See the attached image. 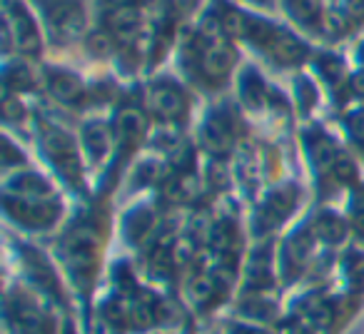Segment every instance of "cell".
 <instances>
[{
    "mask_svg": "<svg viewBox=\"0 0 364 334\" xmlns=\"http://www.w3.org/2000/svg\"><path fill=\"white\" fill-rule=\"evenodd\" d=\"M43 147H46L48 157L53 160L55 170L73 185V188H80L82 185V165H80V152L77 145L65 130L53 125H43L41 132Z\"/></svg>",
    "mask_w": 364,
    "mask_h": 334,
    "instance_id": "cell-1",
    "label": "cell"
},
{
    "mask_svg": "<svg viewBox=\"0 0 364 334\" xmlns=\"http://www.w3.org/2000/svg\"><path fill=\"white\" fill-rule=\"evenodd\" d=\"M65 249V262L75 279H92L97 269V254H100V237L95 230L90 227H77L63 242Z\"/></svg>",
    "mask_w": 364,
    "mask_h": 334,
    "instance_id": "cell-2",
    "label": "cell"
},
{
    "mask_svg": "<svg viewBox=\"0 0 364 334\" xmlns=\"http://www.w3.org/2000/svg\"><path fill=\"white\" fill-rule=\"evenodd\" d=\"M6 212L18 225L31 230H48L60 217V205L53 200H31V198H11L6 195Z\"/></svg>",
    "mask_w": 364,
    "mask_h": 334,
    "instance_id": "cell-3",
    "label": "cell"
},
{
    "mask_svg": "<svg viewBox=\"0 0 364 334\" xmlns=\"http://www.w3.org/2000/svg\"><path fill=\"white\" fill-rule=\"evenodd\" d=\"M198 65L203 72L205 82L210 85H220L228 80V75L235 68V50L228 41H213L203 43L198 53Z\"/></svg>",
    "mask_w": 364,
    "mask_h": 334,
    "instance_id": "cell-4",
    "label": "cell"
},
{
    "mask_svg": "<svg viewBox=\"0 0 364 334\" xmlns=\"http://www.w3.org/2000/svg\"><path fill=\"white\" fill-rule=\"evenodd\" d=\"M147 102H150L152 112L167 122L182 120V117L188 115V107H190L185 90L177 87L175 82H155L150 87V92H147Z\"/></svg>",
    "mask_w": 364,
    "mask_h": 334,
    "instance_id": "cell-5",
    "label": "cell"
},
{
    "mask_svg": "<svg viewBox=\"0 0 364 334\" xmlns=\"http://www.w3.org/2000/svg\"><path fill=\"white\" fill-rule=\"evenodd\" d=\"M3 13H6L8 28H11V33L16 36V45L21 48L26 55L41 53V36H38V28L33 26L28 13L23 11L21 6H16L13 0H3Z\"/></svg>",
    "mask_w": 364,
    "mask_h": 334,
    "instance_id": "cell-6",
    "label": "cell"
},
{
    "mask_svg": "<svg viewBox=\"0 0 364 334\" xmlns=\"http://www.w3.org/2000/svg\"><path fill=\"white\" fill-rule=\"evenodd\" d=\"M200 140L203 147L213 155H228L235 145V127L232 120L223 112H215L205 120L203 130H200Z\"/></svg>",
    "mask_w": 364,
    "mask_h": 334,
    "instance_id": "cell-7",
    "label": "cell"
},
{
    "mask_svg": "<svg viewBox=\"0 0 364 334\" xmlns=\"http://www.w3.org/2000/svg\"><path fill=\"white\" fill-rule=\"evenodd\" d=\"M115 130H117V140L125 147L127 152L135 150L142 142L147 132V117L140 107L135 105H125L117 110V120H115Z\"/></svg>",
    "mask_w": 364,
    "mask_h": 334,
    "instance_id": "cell-8",
    "label": "cell"
},
{
    "mask_svg": "<svg viewBox=\"0 0 364 334\" xmlns=\"http://www.w3.org/2000/svg\"><path fill=\"white\" fill-rule=\"evenodd\" d=\"M264 48H267V53L274 58V63L287 65V68L299 65V63L307 58V45L287 31H272V36L264 43Z\"/></svg>",
    "mask_w": 364,
    "mask_h": 334,
    "instance_id": "cell-9",
    "label": "cell"
},
{
    "mask_svg": "<svg viewBox=\"0 0 364 334\" xmlns=\"http://www.w3.org/2000/svg\"><path fill=\"white\" fill-rule=\"evenodd\" d=\"M107 33L117 43H132L142 31V11L137 6H125L107 13Z\"/></svg>",
    "mask_w": 364,
    "mask_h": 334,
    "instance_id": "cell-10",
    "label": "cell"
},
{
    "mask_svg": "<svg viewBox=\"0 0 364 334\" xmlns=\"http://www.w3.org/2000/svg\"><path fill=\"white\" fill-rule=\"evenodd\" d=\"M294 200H297L294 188H282V190H277V193H272L267 200H264L262 210H259L257 225L262 222V230H269L277 222H282V220L294 210Z\"/></svg>",
    "mask_w": 364,
    "mask_h": 334,
    "instance_id": "cell-11",
    "label": "cell"
},
{
    "mask_svg": "<svg viewBox=\"0 0 364 334\" xmlns=\"http://www.w3.org/2000/svg\"><path fill=\"white\" fill-rule=\"evenodd\" d=\"M6 195L11 198H31V200H53L55 193L48 185V180H43L36 173H18L16 178H11L6 183Z\"/></svg>",
    "mask_w": 364,
    "mask_h": 334,
    "instance_id": "cell-12",
    "label": "cell"
},
{
    "mask_svg": "<svg viewBox=\"0 0 364 334\" xmlns=\"http://www.w3.org/2000/svg\"><path fill=\"white\" fill-rule=\"evenodd\" d=\"M46 85L50 95L60 102H77L82 97V80L68 70H48Z\"/></svg>",
    "mask_w": 364,
    "mask_h": 334,
    "instance_id": "cell-13",
    "label": "cell"
},
{
    "mask_svg": "<svg viewBox=\"0 0 364 334\" xmlns=\"http://www.w3.org/2000/svg\"><path fill=\"white\" fill-rule=\"evenodd\" d=\"M110 145H112V132L105 122H87L82 127V147H85V152L90 155L92 162L105 160V155L110 152Z\"/></svg>",
    "mask_w": 364,
    "mask_h": 334,
    "instance_id": "cell-14",
    "label": "cell"
},
{
    "mask_svg": "<svg viewBox=\"0 0 364 334\" xmlns=\"http://www.w3.org/2000/svg\"><path fill=\"white\" fill-rule=\"evenodd\" d=\"M11 314L21 334H46V327H43L46 324V314L38 309L36 302H31V299H16Z\"/></svg>",
    "mask_w": 364,
    "mask_h": 334,
    "instance_id": "cell-15",
    "label": "cell"
},
{
    "mask_svg": "<svg viewBox=\"0 0 364 334\" xmlns=\"http://www.w3.org/2000/svg\"><path fill=\"white\" fill-rule=\"evenodd\" d=\"M334 322V307L324 297H309L302 304V327L309 332H324Z\"/></svg>",
    "mask_w": 364,
    "mask_h": 334,
    "instance_id": "cell-16",
    "label": "cell"
},
{
    "mask_svg": "<svg viewBox=\"0 0 364 334\" xmlns=\"http://www.w3.org/2000/svg\"><path fill=\"white\" fill-rule=\"evenodd\" d=\"M347 222L334 212H319L312 222V232L324 244H342L347 237Z\"/></svg>",
    "mask_w": 364,
    "mask_h": 334,
    "instance_id": "cell-17",
    "label": "cell"
},
{
    "mask_svg": "<svg viewBox=\"0 0 364 334\" xmlns=\"http://www.w3.org/2000/svg\"><path fill=\"white\" fill-rule=\"evenodd\" d=\"M50 16V23L53 28H55L60 36H75V33H80L82 28V11L73 3V0H65V3H60V6L55 8V11L48 13Z\"/></svg>",
    "mask_w": 364,
    "mask_h": 334,
    "instance_id": "cell-18",
    "label": "cell"
},
{
    "mask_svg": "<svg viewBox=\"0 0 364 334\" xmlns=\"http://www.w3.org/2000/svg\"><path fill=\"white\" fill-rule=\"evenodd\" d=\"M223 31L228 38H240V41H252L255 33H257V21H252L250 16H245V13L235 11V8H230V11L223 13Z\"/></svg>",
    "mask_w": 364,
    "mask_h": 334,
    "instance_id": "cell-19",
    "label": "cell"
},
{
    "mask_svg": "<svg viewBox=\"0 0 364 334\" xmlns=\"http://www.w3.org/2000/svg\"><path fill=\"white\" fill-rule=\"evenodd\" d=\"M188 294L198 307H210V304H215L220 297L218 277H213V274H198V277L190 279Z\"/></svg>",
    "mask_w": 364,
    "mask_h": 334,
    "instance_id": "cell-20",
    "label": "cell"
},
{
    "mask_svg": "<svg viewBox=\"0 0 364 334\" xmlns=\"http://www.w3.org/2000/svg\"><path fill=\"white\" fill-rule=\"evenodd\" d=\"M307 145H309V155H312L314 165H317L319 170H327V173L332 170V165L337 162V157L342 155V152H339L337 147H334V142L327 140L324 135L309 137Z\"/></svg>",
    "mask_w": 364,
    "mask_h": 334,
    "instance_id": "cell-21",
    "label": "cell"
},
{
    "mask_svg": "<svg viewBox=\"0 0 364 334\" xmlns=\"http://www.w3.org/2000/svg\"><path fill=\"white\" fill-rule=\"evenodd\" d=\"M208 237H210V244H213L223 257H228V254H232L235 244H237V230H235V225L230 222V220H220V222H215L213 227H210Z\"/></svg>",
    "mask_w": 364,
    "mask_h": 334,
    "instance_id": "cell-22",
    "label": "cell"
},
{
    "mask_svg": "<svg viewBox=\"0 0 364 334\" xmlns=\"http://www.w3.org/2000/svg\"><path fill=\"white\" fill-rule=\"evenodd\" d=\"M287 11L292 13V18L297 23L307 28L322 26V8H319L317 0H287Z\"/></svg>",
    "mask_w": 364,
    "mask_h": 334,
    "instance_id": "cell-23",
    "label": "cell"
},
{
    "mask_svg": "<svg viewBox=\"0 0 364 334\" xmlns=\"http://www.w3.org/2000/svg\"><path fill=\"white\" fill-rule=\"evenodd\" d=\"M115 38L110 33H102V31H95L87 36V50L92 53L95 58H107L115 53Z\"/></svg>",
    "mask_w": 364,
    "mask_h": 334,
    "instance_id": "cell-24",
    "label": "cell"
},
{
    "mask_svg": "<svg viewBox=\"0 0 364 334\" xmlns=\"http://www.w3.org/2000/svg\"><path fill=\"white\" fill-rule=\"evenodd\" d=\"M28 87H33V75H31V70H28L26 65H13L11 70L6 72V90L11 92V90H28Z\"/></svg>",
    "mask_w": 364,
    "mask_h": 334,
    "instance_id": "cell-25",
    "label": "cell"
},
{
    "mask_svg": "<svg viewBox=\"0 0 364 334\" xmlns=\"http://www.w3.org/2000/svg\"><path fill=\"white\" fill-rule=\"evenodd\" d=\"M247 277L250 282L255 284V287H264V284H269V277H272V269H269V257L267 254H255L252 264H250L247 269Z\"/></svg>",
    "mask_w": 364,
    "mask_h": 334,
    "instance_id": "cell-26",
    "label": "cell"
},
{
    "mask_svg": "<svg viewBox=\"0 0 364 334\" xmlns=\"http://www.w3.org/2000/svg\"><path fill=\"white\" fill-rule=\"evenodd\" d=\"M150 227H152V215L147 212V210H137V212H132L130 220H127V235H130L132 239H142L150 232Z\"/></svg>",
    "mask_w": 364,
    "mask_h": 334,
    "instance_id": "cell-27",
    "label": "cell"
},
{
    "mask_svg": "<svg viewBox=\"0 0 364 334\" xmlns=\"http://www.w3.org/2000/svg\"><path fill=\"white\" fill-rule=\"evenodd\" d=\"M322 28L329 33V36H344L349 31V21L344 13L339 11H327L322 16Z\"/></svg>",
    "mask_w": 364,
    "mask_h": 334,
    "instance_id": "cell-28",
    "label": "cell"
},
{
    "mask_svg": "<svg viewBox=\"0 0 364 334\" xmlns=\"http://www.w3.org/2000/svg\"><path fill=\"white\" fill-rule=\"evenodd\" d=\"M329 173H332V178L337 180V183H354V178H357V170H354L352 160H349L347 155H339Z\"/></svg>",
    "mask_w": 364,
    "mask_h": 334,
    "instance_id": "cell-29",
    "label": "cell"
},
{
    "mask_svg": "<svg viewBox=\"0 0 364 334\" xmlns=\"http://www.w3.org/2000/svg\"><path fill=\"white\" fill-rule=\"evenodd\" d=\"M352 225L359 235L364 237V188H354V195H352Z\"/></svg>",
    "mask_w": 364,
    "mask_h": 334,
    "instance_id": "cell-30",
    "label": "cell"
},
{
    "mask_svg": "<svg viewBox=\"0 0 364 334\" xmlns=\"http://www.w3.org/2000/svg\"><path fill=\"white\" fill-rule=\"evenodd\" d=\"M242 95H245V100H247L250 105H259V102H262V97H264V85H262V80H259V77H255L252 72H250L247 80H245Z\"/></svg>",
    "mask_w": 364,
    "mask_h": 334,
    "instance_id": "cell-31",
    "label": "cell"
},
{
    "mask_svg": "<svg viewBox=\"0 0 364 334\" xmlns=\"http://www.w3.org/2000/svg\"><path fill=\"white\" fill-rule=\"evenodd\" d=\"M347 130L352 140L364 150V110H354L347 115Z\"/></svg>",
    "mask_w": 364,
    "mask_h": 334,
    "instance_id": "cell-32",
    "label": "cell"
},
{
    "mask_svg": "<svg viewBox=\"0 0 364 334\" xmlns=\"http://www.w3.org/2000/svg\"><path fill=\"white\" fill-rule=\"evenodd\" d=\"M3 115H6V120H21V117L26 115L21 100H16L8 90H6V97H3Z\"/></svg>",
    "mask_w": 364,
    "mask_h": 334,
    "instance_id": "cell-33",
    "label": "cell"
},
{
    "mask_svg": "<svg viewBox=\"0 0 364 334\" xmlns=\"http://www.w3.org/2000/svg\"><path fill=\"white\" fill-rule=\"evenodd\" d=\"M322 63H324V65H322V72H324V75H327V77H332V80H334V77H339V75H342V63H339L337 60V58H322Z\"/></svg>",
    "mask_w": 364,
    "mask_h": 334,
    "instance_id": "cell-34",
    "label": "cell"
},
{
    "mask_svg": "<svg viewBox=\"0 0 364 334\" xmlns=\"http://www.w3.org/2000/svg\"><path fill=\"white\" fill-rule=\"evenodd\" d=\"M172 8H175L180 16H188V13L195 8V0H172Z\"/></svg>",
    "mask_w": 364,
    "mask_h": 334,
    "instance_id": "cell-35",
    "label": "cell"
},
{
    "mask_svg": "<svg viewBox=\"0 0 364 334\" xmlns=\"http://www.w3.org/2000/svg\"><path fill=\"white\" fill-rule=\"evenodd\" d=\"M230 334H267V332H262V329H257V327H247V324H235V327L230 329Z\"/></svg>",
    "mask_w": 364,
    "mask_h": 334,
    "instance_id": "cell-36",
    "label": "cell"
},
{
    "mask_svg": "<svg viewBox=\"0 0 364 334\" xmlns=\"http://www.w3.org/2000/svg\"><path fill=\"white\" fill-rule=\"evenodd\" d=\"M102 6L110 8V11H117V8H125V6H135V0H100Z\"/></svg>",
    "mask_w": 364,
    "mask_h": 334,
    "instance_id": "cell-37",
    "label": "cell"
},
{
    "mask_svg": "<svg viewBox=\"0 0 364 334\" xmlns=\"http://www.w3.org/2000/svg\"><path fill=\"white\" fill-rule=\"evenodd\" d=\"M352 87H354V92H357V95H364V72L362 75H357L352 80Z\"/></svg>",
    "mask_w": 364,
    "mask_h": 334,
    "instance_id": "cell-38",
    "label": "cell"
},
{
    "mask_svg": "<svg viewBox=\"0 0 364 334\" xmlns=\"http://www.w3.org/2000/svg\"><path fill=\"white\" fill-rule=\"evenodd\" d=\"M289 334H309V329H307V327H302V324H299V327H294Z\"/></svg>",
    "mask_w": 364,
    "mask_h": 334,
    "instance_id": "cell-39",
    "label": "cell"
},
{
    "mask_svg": "<svg viewBox=\"0 0 364 334\" xmlns=\"http://www.w3.org/2000/svg\"><path fill=\"white\" fill-rule=\"evenodd\" d=\"M362 8H364V0H362Z\"/></svg>",
    "mask_w": 364,
    "mask_h": 334,
    "instance_id": "cell-40",
    "label": "cell"
}]
</instances>
